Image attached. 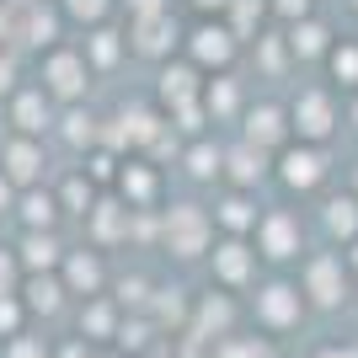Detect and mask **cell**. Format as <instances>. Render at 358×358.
<instances>
[{
    "label": "cell",
    "instance_id": "obj_10",
    "mask_svg": "<svg viewBox=\"0 0 358 358\" xmlns=\"http://www.w3.org/2000/svg\"><path fill=\"white\" fill-rule=\"evenodd\" d=\"M241 139L257 145V150H268V155H278V150L294 139V129H289V102H278V96H252L246 113H241Z\"/></svg>",
    "mask_w": 358,
    "mask_h": 358
},
{
    "label": "cell",
    "instance_id": "obj_24",
    "mask_svg": "<svg viewBox=\"0 0 358 358\" xmlns=\"http://www.w3.org/2000/svg\"><path fill=\"white\" fill-rule=\"evenodd\" d=\"M16 224L22 230H59V220H64V209H59V198H54V187H22L16 193Z\"/></svg>",
    "mask_w": 358,
    "mask_h": 358
},
{
    "label": "cell",
    "instance_id": "obj_28",
    "mask_svg": "<svg viewBox=\"0 0 358 358\" xmlns=\"http://www.w3.org/2000/svg\"><path fill=\"white\" fill-rule=\"evenodd\" d=\"M321 230H327V241H343V246L358 236V193L353 187L321 198Z\"/></svg>",
    "mask_w": 358,
    "mask_h": 358
},
{
    "label": "cell",
    "instance_id": "obj_6",
    "mask_svg": "<svg viewBox=\"0 0 358 358\" xmlns=\"http://www.w3.org/2000/svg\"><path fill=\"white\" fill-rule=\"evenodd\" d=\"M123 38H129V54H134V59H150V64H161V59H171V54H182V22H177L171 11L129 16Z\"/></svg>",
    "mask_w": 358,
    "mask_h": 358
},
{
    "label": "cell",
    "instance_id": "obj_13",
    "mask_svg": "<svg viewBox=\"0 0 358 358\" xmlns=\"http://www.w3.org/2000/svg\"><path fill=\"white\" fill-rule=\"evenodd\" d=\"M203 80L209 75L198 70L187 54H171V59L155 64V107H177V102H193V96H203Z\"/></svg>",
    "mask_w": 358,
    "mask_h": 358
},
{
    "label": "cell",
    "instance_id": "obj_3",
    "mask_svg": "<svg viewBox=\"0 0 358 358\" xmlns=\"http://www.w3.org/2000/svg\"><path fill=\"white\" fill-rule=\"evenodd\" d=\"M182 54H187L203 75H220V70H236V59L246 54V43L230 32L224 16H198V22L182 27Z\"/></svg>",
    "mask_w": 358,
    "mask_h": 358
},
{
    "label": "cell",
    "instance_id": "obj_38",
    "mask_svg": "<svg viewBox=\"0 0 358 358\" xmlns=\"http://www.w3.org/2000/svg\"><path fill=\"white\" fill-rule=\"evenodd\" d=\"M113 331V310H107V305H102V294H96V299H86V310H80V331Z\"/></svg>",
    "mask_w": 358,
    "mask_h": 358
},
{
    "label": "cell",
    "instance_id": "obj_1",
    "mask_svg": "<svg viewBox=\"0 0 358 358\" xmlns=\"http://www.w3.org/2000/svg\"><path fill=\"white\" fill-rule=\"evenodd\" d=\"M289 129L305 145H331V139L343 134V96L327 80H305L289 96Z\"/></svg>",
    "mask_w": 358,
    "mask_h": 358
},
{
    "label": "cell",
    "instance_id": "obj_34",
    "mask_svg": "<svg viewBox=\"0 0 358 358\" xmlns=\"http://www.w3.org/2000/svg\"><path fill=\"white\" fill-rule=\"evenodd\" d=\"M22 321H27L22 294H0V337H22Z\"/></svg>",
    "mask_w": 358,
    "mask_h": 358
},
{
    "label": "cell",
    "instance_id": "obj_20",
    "mask_svg": "<svg viewBox=\"0 0 358 358\" xmlns=\"http://www.w3.org/2000/svg\"><path fill=\"white\" fill-rule=\"evenodd\" d=\"M214 230H224V236H252L257 220H262V209H257V193H246V187H224L220 198H214Z\"/></svg>",
    "mask_w": 358,
    "mask_h": 358
},
{
    "label": "cell",
    "instance_id": "obj_4",
    "mask_svg": "<svg viewBox=\"0 0 358 358\" xmlns=\"http://www.w3.org/2000/svg\"><path fill=\"white\" fill-rule=\"evenodd\" d=\"M273 177L284 193H321L331 182V150L327 145H305V139H289L278 155H273Z\"/></svg>",
    "mask_w": 358,
    "mask_h": 358
},
{
    "label": "cell",
    "instance_id": "obj_30",
    "mask_svg": "<svg viewBox=\"0 0 358 358\" xmlns=\"http://www.w3.org/2000/svg\"><path fill=\"white\" fill-rule=\"evenodd\" d=\"M224 22H230V32H236L241 43H252L257 32L273 27V11H268V0H230V6H224Z\"/></svg>",
    "mask_w": 358,
    "mask_h": 358
},
{
    "label": "cell",
    "instance_id": "obj_29",
    "mask_svg": "<svg viewBox=\"0 0 358 358\" xmlns=\"http://www.w3.org/2000/svg\"><path fill=\"white\" fill-rule=\"evenodd\" d=\"M182 166H187V177H193V182H220V171H224V145H220L214 134L187 139V145H182Z\"/></svg>",
    "mask_w": 358,
    "mask_h": 358
},
{
    "label": "cell",
    "instance_id": "obj_12",
    "mask_svg": "<svg viewBox=\"0 0 358 358\" xmlns=\"http://www.w3.org/2000/svg\"><path fill=\"white\" fill-rule=\"evenodd\" d=\"M209 268H214V284L224 294H236V289H252L257 284V246L252 236H224L220 246H209Z\"/></svg>",
    "mask_w": 358,
    "mask_h": 358
},
{
    "label": "cell",
    "instance_id": "obj_25",
    "mask_svg": "<svg viewBox=\"0 0 358 358\" xmlns=\"http://www.w3.org/2000/svg\"><path fill=\"white\" fill-rule=\"evenodd\" d=\"M321 70H327V86L337 91V96H353L358 91V38L353 32H337V43H331V54L321 59Z\"/></svg>",
    "mask_w": 358,
    "mask_h": 358
},
{
    "label": "cell",
    "instance_id": "obj_21",
    "mask_svg": "<svg viewBox=\"0 0 358 358\" xmlns=\"http://www.w3.org/2000/svg\"><path fill=\"white\" fill-rule=\"evenodd\" d=\"M64 252H70V246L59 241V230H22V241H16L22 273H59Z\"/></svg>",
    "mask_w": 358,
    "mask_h": 358
},
{
    "label": "cell",
    "instance_id": "obj_7",
    "mask_svg": "<svg viewBox=\"0 0 358 358\" xmlns=\"http://www.w3.org/2000/svg\"><path fill=\"white\" fill-rule=\"evenodd\" d=\"M0 113L11 123V134H32V139L54 134V118H59L54 96H48L38 80H22L16 91H6V96H0Z\"/></svg>",
    "mask_w": 358,
    "mask_h": 358
},
{
    "label": "cell",
    "instance_id": "obj_23",
    "mask_svg": "<svg viewBox=\"0 0 358 358\" xmlns=\"http://www.w3.org/2000/svg\"><path fill=\"white\" fill-rule=\"evenodd\" d=\"M59 278H64V289H70V294H80V299H96V294H102V284H107L102 252H96V246H91V252H64V262H59Z\"/></svg>",
    "mask_w": 358,
    "mask_h": 358
},
{
    "label": "cell",
    "instance_id": "obj_2",
    "mask_svg": "<svg viewBox=\"0 0 358 358\" xmlns=\"http://www.w3.org/2000/svg\"><path fill=\"white\" fill-rule=\"evenodd\" d=\"M38 86L54 96V107H70V102H86V91H91V64H86V54H80V43H54V48H43L38 54V75H32Z\"/></svg>",
    "mask_w": 358,
    "mask_h": 358
},
{
    "label": "cell",
    "instance_id": "obj_11",
    "mask_svg": "<svg viewBox=\"0 0 358 358\" xmlns=\"http://www.w3.org/2000/svg\"><path fill=\"white\" fill-rule=\"evenodd\" d=\"M0 177L11 182L16 193H22V187H38V182L48 177V150H43V139L6 134V145H0Z\"/></svg>",
    "mask_w": 358,
    "mask_h": 358
},
{
    "label": "cell",
    "instance_id": "obj_35",
    "mask_svg": "<svg viewBox=\"0 0 358 358\" xmlns=\"http://www.w3.org/2000/svg\"><path fill=\"white\" fill-rule=\"evenodd\" d=\"M198 327H203V331H209L214 327V337H230V331H224V327H230V299H203V310H198Z\"/></svg>",
    "mask_w": 358,
    "mask_h": 358
},
{
    "label": "cell",
    "instance_id": "obj_45",
    "mask_svg": "<svg viewBox=\"0 0 358 358\" xmlns=\"http://www.w3.org/2000/svg\"><path fill=\"white\" fill-rule=\"evenodd\" d=\"M353 193H358V166H353Z\"/></svg>",
    "mask_w": 358,
    "mask_h": 358
},
{
    "label": "cell",
    "instance_id": "obj_18",
    "mask_svg": "<svg viewBox=\"0 0 358 358\" xmlns=\"http://www.w3.org/2000/svg\"><path fill=\"white\" fill-rule=\"evenodd\" d=\"M246 102H252V91H246V80H241L236 70H220V75H209V80H203V107H209V123H241Z\"/></svg>",
    "mask_w": 358,
    "mask_h": 358
},
{
    "label": "cell",
    "instance_id": "obj_26",
    "mask_svg": "<svg viewBox=\"0 0 358 358\" xmlns=\"http://www.w3.org/2000/svg\"><path fill=\"white\" fill-rule=\"evenodd\" d=\"M54 129L64 134V145H70L75 155H86L91 145H102V118H96V113H91L86 102H70V107H59Z\"/></svg>",
    "mask_w": 358,
    "mask_h": 358
},
{
    "label": "cell",
    "instance_id": "obj_17",
    "mask_svg": "<svg viewBox=\"0 0 358 358\" xmlns=\"http://www.w3.org/2000/svg\"><path fill=\"white\" fill-rule=\"evenodd\" d=\"M284 38H289L294 64H321V59L331 54V43H337V27H331L321 11H310V16H299V22H289Z\"/></svg>",
    "mask_w": 358,
    "mask_h": 358
},
{
    "label": "cell",
    "instance_id": "obj_15",
    "mask_svg": "<svg viewBox=\"0 0 358 358\" xmlns=\"http://www.w3.org/2000/svg\"><path fill=\"white\" fill-rule=\"evenodd\" d=\"M268 177H273V155H268V150L246 145V139H230V145H224V171H220L224 187H246V193H257Z\"/></svg>",
    "mask_w": 358,
    "mask_h": 358
},
{
    "label": "cell",
    "instance_id": "obj_39",
    "mask_svg": "<svg viewBox=\"0 0 358 358\" xmlns=\"http://www.w3.org/2000/svg\"><path fill=\"white\" fill-rule=\"evenodd\" d=\"M118 11L145 16V11H171V0H118Z\"/></svg>",
    "mask_w": 358,
    "mask_h": 358
},
{
    "label": "cell",
    "instance_id": "obj_37",
    "mask_svg": "<svg viewBox=\"0 0 358 358\" xmlns=\"http://www.w3.org/2000/svg\"><path fill=\"white\" fill-rule=\"evenodd\" d=\"M16 289H22V262L11 246H0V294H16Z\"/></svg>",
    "mask_w": 358,
    "mask_h": 358
},
{
    "label": "cell",
    "instance_id": "obj_36",
    "mask_svg": "<svg viewBox=\"0 0 358 358\" xmlns=\"http://www.w3.org/2000/svg\"><path fill=\"white\" fill-rule=\"evenodd\" d=\"M214 358H278V353H273L262 337H230V343H224Z\"/></svg>",
    "mask_w": 358,
    "mask_h": 358
},
{
    "label": "cell",
    "instance_id": "obj_8",
    "mask_svg": "<svg viewBox=\"0 0 358 358\" xmlns=\"http://www.w3.org/2000/svg\"><path fill=\"white\" fill-rule=\"evenodd\" d=\"M252 246H257V257H268V262H294V257L305 252V224H299V214L284 209V203L262 209V220H257V230H252Z\"/></svg>",
    "mask_w": 358,
    "mask_h": 358
},
{
    "label": "cell",
    "instance_id": "obj_40",
    "mask_svg": "<svg viewBox=\"0 0 358 358\" xmlns=\"http://www.w3.org/2000/svg\"><path fill=\"white\" fill-rule=\"evenodd\" d=\"M343 129H353V134H358V91L343 102Z\"/></svg>",
    "mask_w": 358,
    "mask_h": 358
},
{
    "label": "cell",
    "instance_id": "obj_19",
    "mask_svg": "<svg viewBox=\"0 0 358 358\" xmlns=\"http://www.w3.org/2000/svg\"><path fill=\"white\" fill-rule=\"evenodd\" d=\"M80 54H86L91 75H96V80H107V75H113L123 59H129V38H123V27L102 22V27H91L86 38H80Z\"/></svg>",
    "mask_w": 358,
    "mask_h": 358
},
{
    "label": "cell",
    "instance_id": "obj_9",
    "mask_svg": "<svg viewBox=\"0 0 358 358\" xmlns=\"http://www.w3.org/2000/svg\"><path fill=\"white\" fill-rule=\"evenodd\" d=\"M299 294L321 305V310H337L348 299V257L337 252H310L305 268H299Z\"/></svg>",
    "mask_w": 358,
    "mask_h": 358
},
{
    "label": "cell",
    "instance_id": "obj_43",
    "mask_svg": "<svg viewBox=\"0 0 358 358\" xmlns=\"http://www.w3.org/2000/svg\"><path fill=\"white\" fill-rule=\"evenodd\" d=\"M315 358H358V348H337V343H331V348H321Z\"/></svg>",
    "mask_w": 358,
    "mask_h": 358
},
{
    "label": "cell",
    "instance_id": "obj_5",
    "mask_svg": "<svg viewBox=\"0 0 358 358\" xmlns=\"http://www.w3.org/2000/svg\"><path fill=\"white\" fill-rule=\"evenodd\" d=\"M161 236L171 257H203L214 246V214L203 203H171L161 209Z\"/></svg>",
    "mask_w": 358,
    "mask_h": 358
},
{
    "label": "cell",
    "instance_id": "obj_41",
    "mask_svg": "<svg viewBox=\"0 0 358 358\" xmlns=\"http://www.w3.org/2000/svg\"><path fill=\"white\" fill-rule=\"evenodd\" d=\"M11 209H16V187L0 177V214H11Z\"/></svg>",
    "mask_w": 358,
    "mask_h": 358
},
{
    "label": "cell",
    "instance_id": "obj_31",
    "mask_svg": "<svg viewBox=\"0 0 358 358\" xmlns=\"http://www.w3.org/2000/svg\"><path fill=\"white\" fill-rule=\"evenodd\" d=\"M54 198H59V209H64V214H80V220H86L91 203H96V182H91L80 166H70V171H64V182L54 187Z\"/></svg>",
    "mask_w": 358,
    "mask_h": 358
},
{
    "label": "cell",
    "instance_id": "obj_42",
    "mask_svg": "<svg viewBox=\"0 0 358 358\" xmlns=\"http://www.w3.org/2000/svg\"><path fill=\"white\" fill-rule=\"evenodd\" d=\"M198 6V16H224V6H230V0H193Z\"/></svg>",
    "mask_w": 358,
    "mask_h": 358
},
{
    "label": "cell",
    "instance_id": "obj_33",
    "mask_svg": "<svg viewBox=\"0 0 358 358\" xmlns=\"http://www.w3.org/2000/svg\"><path fill=\"white\" fill-rule=\"evenodd\" d=\"M268 11H273V27H289V22H299V16L321 11V0H268Z\"/></svg>",
    "mask_w": 358,
    "mask_h": 358
},
{
    "label": "cell",
    "instance_id": "obj_14",
    "mask_svg": "<svg viewBox=\"0 0 358 358\" xmlns=\"http://www.w3.org/2000/svg\"><path fill=\"white\" fill-rule=\"evenodd\" d=\"M252 310L268 331H289V327H299V315H305V294H299V284H289V278H273V284L257 289Z\"/></svg>",
    "mask_w": 358,
    "mask_h": 358
},
{
    "label": "cell",
    "instance_id": "obj_16",
    "mask_svg": "<svg viewBox=\"0 0 358 358\" xmlns=\"http://www.w3.org/2000/svg\"><path fill=\"white\" fill-rule=\"evenodd\" d=\"M118 198L129 203V209H155L161 203V166L150 161V155H123V166H118Z\"/></svg>",
    "mask_w": 358,
    "mask_h": 358
},
{
    "label": "cell",
    "instance_id": "obj_44",
    "mask_svg": "<svg viewBox=\"0 0 358 358\" xmlns=\"http://www.w3.org/2000/svg\"><path fill=\"white\" fill-rule=\"evenodd\" d=\"M348 11H353V16H358V0H348Z\"/></svg>",
    "mask_w": 358,
    "mask_h": 358
},
{
    "label": "cell",
    "instance_id": "obj_22",
    "mask_svg": "<svg viewBox=\"0 0 358 358\" xmlns=\"http://www.w3.org/2000/svg\"><path fill=\"white\" fill-rule=\"evenodd\" d=\"M252 59H257V80H284V75H294V54H289V38L284 27H268V32H257L252 43Z\"/></svg>",
    "mask_w": 358,
    "mask_h": 358
},
{
    "label": "cell",
    "instance_id": "obj_27",
    "mask_svg": "<svg viewBox=\"0 0 358 358\" xmlns=\"http://www.w3.org/2000/svg\"><path fill=\"white\" fill-rule=\"evenodd\" d=\"M64 278L59 273H22V305L27 315H59L64 310Z\"/></svg>",
    "mask_w": 358,
    "mask_h": 358
},
{
    "label": "cell",
    "instance_id": "obj_32",
    "mask_svg": "<svg viewBox=\"0 0 358 358\" xmlns=\"http://www.w3.org/2000/svg\"><path fill=\"white\" fill-rule=\"evenodd\" d=\"M59 11L70 27H102V22H113L118 16V0H59Z\"/></svg>",
    "mask_w": 358,
    "mask_h": 358
}]
</instances>
